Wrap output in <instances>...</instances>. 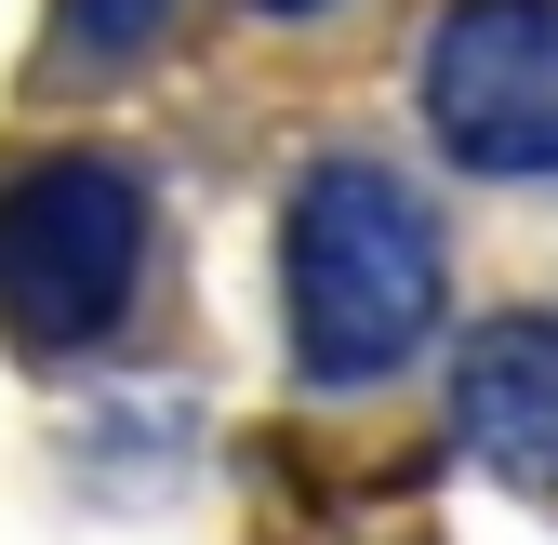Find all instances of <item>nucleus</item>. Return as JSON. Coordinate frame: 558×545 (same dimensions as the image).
I'll list each match as a JSON object with an SVG mask.
<instances>
[{"label": "nucleus", "mask_w": 558, "mask_h": 545, "mask_svg": "<svg viewBox=\"0 0 558 545\" xmlns=\"http://www.w3.org/2000/svg\"><path fill=\"white\" fill-rule=\"evenodd\" d=\"M439 306H452V240H439V199L332 147L293 173L279 199V332H293V386L319 399H360L386 373H412L439 347Z\"/></svg>", "instance_id": "1"}, {"label": "nucleus", "mask_w": 558, "mask_h": 545, "mask_svg": "<svg viewBox=\"0 0 558 545\" xmlns=\"http://www.w3.org/2000/svg\"><path fill=\"white\" fill-rule=\"evenodd\" d=\"M160 199L120 147H27L0 173V332L27 360H94L147 306Z\"/></svg>", "instance_id": "2"}, {"label": "nucleus", "mask_w": 558, "mask_h": 545, "mask_svg": "<svg viewBox=\"0 0 558 545\" xmlns=\"http://www.w3.org/2000/svg\"><path fill=\"white\" fill-rule=\"evenodd\" d=\"M412 120L478 186H558V0H452L412 40Z\"/></svg>", "instance_id": "3"}, {"label": "nucleus", "mask_w": 558, "mask_h": 545, "mask_svg": "<svg viewBox=\"0 0 558 545\" xmlns=\"http://www.w3.org/2000/svg\"><path fill=\"white\" fill-rule=\"evenodd\" d=\"M452 439L519 493H558V306H506L452 360Z\"/></svg>", "instance_id": "4"}, {"label": "nucleus", "mask_w": 558, "mask_h": 545, "mask_svg": "<svg viewBox=\"0 0 558 545\" xmlns=\"http://www.w3.org/2000/svg\"><path fill=\"white\" fill-rule=\"evenodd\" d=\"M186 0H53V66L66 81H120V66H147L173 40Z\"/></svg>", "instance_id": "5"}, {"label": "nucleus", "mask_w": 558, "mask_h": 545, "mask_svg": "<svg viewBox=\"0 0 558 545\" xmlns=\"http://www.w3.org/2000/svg\"><path fill=\"white\" fill-rule=\"evenodd\" d=\"M266 27H306V14H345V0H253Z\"/></svg>", "instance_id": "6"}]
</instances>
